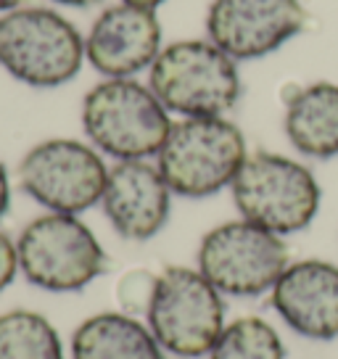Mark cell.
Listing matches in <instances>:
<instances>
[{
	"label": "cell",
	"instance_id": "7",
	"mask_svg": "<svg viewBox=\"0 0 338 359\" xmlns=\"http://www.w3.org/2000/svg\"><path fill=\"white\" fill-rule=\"evenodd\" d=\"M225 296L203 278L198 267H164L146 314L158 346L180 359H201L225 330Z\"/></svg>",
	"mask_w": 338,
	"mask_h": 359
},
{
	"label": "cell",
	"instance_id": "20",
	"mask_svg": "<svg viewBox=\"0 0 338 359\" xmlns=\"http://www.w3.org/2000/svg\"><path fill=\"white\" fill-rule=\"evenodd\" d=\"M11 209V177H8V169L0 161V219L8 214Z\"/></svg>",
	"mask_w": 338,
	"mask_h": 359
},
{
	"label": "cell",
	"instance_id": "2",
	"mask_svg": "<svg viewBox=\"0 0 338 359\" xmlns=\"http://www.w3.org/2000/svg\"><path fill=\"white\" fill-rule=\"evenodd\" d=\"M248 158L246 137L227 116H191L172 122L156 167L175 196L209 198L233 185Z\"/></svg>",
	"mask_w": 338,
	"mask_h": 359
},
{
	"label": "cell",
	"instance_id": "17",
	"mask_svg": "<svg viewBox=\"0 0 338 359\" xmlns=\"http://www.w3.org/2000/svg\"><path fill=\"white\" fill-rule=\"evenodd\" d=\"M206 359H285V344L264 317L248 314L227 323Z\"/></svg>",
	"mask_w": 338,
	"mask_h": 359
},
{
	"label": "cell",
	"instance_id": "6",
	"mask_svg": "<svg viewBox=\"0 0 338 359\" xmlns=\"http://www.w3.org/2000/svg\"><path fill=\"white\" fill-rule=\"evenodd\" d=\"M85 40L53 8L27 6L0 16V67L29 88H61L79 74Z\"/></svg>",
	"mask_w": 338,
	"mask_h": 359
},
{
	"label": "cell",
	"instance_id": "9",
	"mask_svg": "<svg viewBox=\"0 0 338 359\" xmlns=\"http://www.w3.org/2000/svg\"><path fill=\"white\" fill-rule=\"evenodd\" d=\"M16 177L22 191L43 209L79 217L101 203L109 167L90 143L50 137L24 154Z\"/></svg>",
	"mask_w": 338,
	"mask_h": 359
},
{
	"label": "cell",
	"instance_id": "14",
	"mask_svg": "<svg viewBox=\"0 0 338 359\" xmlns=\"http://www.w3.org/2000/svg\"><path fill=\"white\" fill-rule=\"evenodd\" d=\"M285 137L302 156H338V85L312 82L296 88L285 101Z\"/></svg>",
	"mask_w": 338,
	"mask_h": 359
},
{
	"label": "cell",
	"instance_id": "8",
	"mask_svg": "<svg viewBox=\"0 0 338 359\" xmlns=\"http://www.w3.org/2000/svg\"><path fill=\"white\" fill-rule=\"evenodd\" d=\"M291 264L285 238L248 219L212 227L198 243L196 267L222 296L257 299L275 288Z\"/></svg>",
	"mask_w": 338,
	"mask_h": 359
},
{
	"label": "cell",
	"instance_id": "12",
	"mask_svg": "<svg viewBox=\"0 0 338 359\" xmlns=\"http://www.w3.org/2000/svg\"><path fill=\"white\" fill-rule=\"evenodd\" d=\"M161 53V24L156 11L116 3L95 19L85 37V58L106 79H130L151 69Z\"/></svg>",
	"mask_w": 338,
	"mask_h": 359
},
{
	"label": "cell",
	"instance_id": "13",
	"mask_svg": "<svg viewBox=\"0 0 338 359\" xmlns=\"http://www.w3.org/2000/svg\"><path fill=\"white\" fill-rule=\"evenodd\" d=\"M270 304L285 327L306 341L338 338V264L325 259L291 262L275 288Z\"/></svg>",
	"mask_w": 338,
	"mask_h": 359
},
{
	"label": "cell",
	"instance_id": "15",
	"mask_svg": "<svg viewBox=\"0 0 338 359\" xmlns=\"http://www.w3.org/2000/svg\"><path fill=\"white\" fill-rule=\"evenodd\" d=\"M69 359H167V351L158 346L146 320L98 312L74 327Z\"/></svg>",
	"mask_w": 338,
	"mask_h": 359
},
{
	"label": "cell",
	"instance_id": "23",
	"mask_svg": "<svg viewBox=\"0 0 338 359\" xmlns=\"http://www.w3.org/2000/svg\"><path fill=\"white\" fill-rule=\"evenodd\" d=\"M19 3H24V0H0V13H3V11H13V8H19Z\"/></svg>",
	"mask_w": 338,
	"mask_h": 359
},
{
	"label": "cell",
	"instance_id": "21",
	"mask_svg": "<svg viewBox=\"0 0 338 359\" xmlns=\"http://www.w3.org/2000/svg\"><path fill=\"white\" fill-rule=\"evenodd\" d=\"M122 3H130V6H140V8H151V11H156L161 3H167V0H122Z\"/></svg>",
	"mask_w": 338,
	"mask_h": 359
},
{
	"label": "cell",
	"instance_id": "4",
	"mask_svg": "<svg viewBox=\"0 0 338 359\" xmlns=\"http://www.w3.org/2000/svg\"><path fill=\"white\" fill-rule=\"evenodd\" d=\"M230 193L241 219L283 238L306 230L320 212L323 198L312 169L270 151L248 154Z\"/></svg>",
	"mask_w": 338,
	"mask_h": 359
},
{
	"label": "cell",
	"instance_id": "1",
	"mask_svg": "<svg viewBox=\"0 0 338 359\" xmlns=\"http://www.w3.org/2000/svg\"><path fill=\"white\" fill-rule=\"evenodd\" d=\"M82 130L90 146L116 161L154 158L172 130L156 93L137 79H103L82 101Z\"/></svg>",
	"mask_w": 338,
	"mask_h": 359
},
{
	"label": "cell",
	"instance_id": "16",
	"mask_svg": "<svg viewBox=\"0 0 338 359\" xmlns=\"http://www.w3.org/2000/svg\"><path fill=\"white\" fill-rule=\"evenodd\" d=\"M0 359H67V348L46 314L11 309L0 314Z\"/></svg>",
	"mask_w": 338,
	"mask_h": 359
},
{
	"label": "cell",
	"instance_id": "3",
	"mask_svg": "<svg viewBox=\"0 0 338 359\" xmlns=\"http://www.w3.org/2000/svg\"><path fill=\"white\" fill-rule=\"evenodd\" d=\"M148 88L182 119L225 116L241 98V74L236 58L212 40H180L161 48L148 69Z\"/></svg>",
	"mask_w": 338,
	"mask_h": 359
},
{
	"label": "cell",
	"instance_id": "10",
	"mask_svg": "<svg viewBox=\"0 0 338 359\" xmlns=\"http://www.w3.org/2000/svg\"><path fill=\"white\" fill-rule=\"evenodd\" d=\"M306 27L299 0H212L209 40L236 61H254L288 43Z\"/></svg>",
	"mask_w": 338,
	"mask_h": 359
},
{
	"label": "cell",
	"instance_id": "18",
	"mask_svg": "<svg viewBox=\"0 0 338 359\" xmlns=\"http://www.w3.org/2000/svg\"><path fill=\"white\" fill-rule=\"evenodd\" d=\"M158 272H151L146 267L127 269L119 283H116V304H119V312L133 314L146 320L151 302H154V293H156Z\"/></svg>",
	"mask_w": 338,
	"mask_h": 359
},
{
	"label": "cell",
	"instance_id": "5",
	"mask_svg": "<svg viewBox=\"0 0 338 359\" xmlns=\"http://www.w3.org/2000/svg\"><path fill=\"white\" fill-rule=\"evenodd\" d=\"M19 275L48 293H77L106 272V251L77 214L48 212L16 238Z\"/></svg>",
	"mask_w": 338,
	"mask_h": 359
},
{
	"label": "cell",
	"instance_id": "11",
	"mask_svg": "<svg viewBox=\"0 0 338 359\" xmlns=\"http://www.w3.org/2000/svg\"><path fill=\"white\" fill-rule=\"evenodd\" d=\"M172 188L156 164L148 158L116 161L109 169L101 206L116 236L124 241H151L156 238L172 212Z\"/></svg>",
	"mask_w": 338,
	"mask_h": 359
},
{
	"label": "cell",
	"instance_id": "19",
	"mask_svg": "<svg viewBox=\"0 0 338 359\" xmlns=\"http://www.w3.org/2000/svg\"><path fill=\"white\" fill-rule=\"evenodd\" d=\"M19 275V254L16 241L6 230H0V293L6 291Z\"/></svg>",
	"mask_w": 338,
	"mask_h": 359
},
{
	"label": "cell",
	"instance_id": "22",
	"mask_svg": "<svg viewBox=\"0 0 338 359\" xmlns=\"http://www.w3.org/2000/svg\"><path fill=\"white\" fill-rule=\"evenodd\" d=\"M50 3H61V6H74V8H88V6H95L101 0H50Z\"/></svg>",
	"mask_w": 338,
	"mask_h": 359
}]
</instances>
